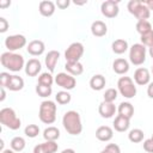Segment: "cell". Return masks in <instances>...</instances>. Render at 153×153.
<instances>
[{
    "label": "cell",
    "mask_w": 153,
    "mask_h": 153,
    "mask_svg": "<svg viewBox=\"0 0 153 153\" xmlns=\"http://www.w3.org/2000/svg\"><path fill=\"white\" fill-rule=\"evenodd\" d=\"M62 124L66 131L71 135H79L82 131V123L78 111L69 110L62 117Z\"/></svg>",
    "instance_id": "cell-1"
},
{
    "label": "cell",
    "mask_w": 153,
    "mask_h": 153,
    "mask_svg": "<svg viewBox=\"0 0 153 153\" xmlns=\"http://www.w3.org/2000/svg\"><path fill=\"white\" fill-rule=\"evenodd\" d=\"M0 62L2 67L11 72H19L23 68H25V61L23 55L16 54L12 51H5L0 56Z\"/></svg>",
    "instance_id": "cell-2"
},
{
    "label": "cell",
    "mask_w": 153,
    "mask_h": 153,
    "mask_svg": "<svg viewBox=\"0 0 153 153\" xmlns=\"http://www.w3.org/2000/svg\"><path fill=\"white\" fill-rule=\"evenodd\" d=\"M56 104L53 100H43L39 105V111L38 116L41 122L45 124H51L56 120Z\"/></svg>",
    "instance_id": "cell-3"
},
{
    "label": "cell",
    "mask_w": 153,
    "mask_h": 153,
    "mask_svg": "<svg viewBox=\"0 0 153 153\" xmlns=\"http://www.w3.org/2000/svg\"><path fill=\"white\" fill-rule=\"evenodd\" d=\"M0 122L11 130H17L22 126L20 118L17 116L16 111L12 108H2L0 110Z\"/></svg>",
    "instance_id": "cell-4"
},
{
    "label": "cell",
    "mask_w": 153,
    "mask_h": 153,
    "mask_svg": "<svg viewBox=\"0 0 153 153\" xmlns=\"http://www.w3.org/2000/svg\"><path fill=\"white\" fill-rule=\"evenodd\" d=\"M130 14H133L137 20H147L151 16V11L141 0H130L127 5Z\"/></svg>",
    "instance_id": "cell-5"
},
{
    "label": "cell",
    "mask_w": 153,
    "mask_h": 153,
    "mask_svg": "<svg viewBox=\"0 0 153 153\" xmlns=\"http://www.w3.org/2000/svg\"><path fill=\"white\" fill-rule=\"evenodd\" d=\"M117 91L124 98H134L136 96V86L131 78L129 76H121L117 81Z\"/></svg>",
    "instance_id": "cell-6"
},
{
    "label": "cell",
    "mask_w": 153,
    "mask_h": 153,
    "mask_svg": "<svg viewBox=\"0 0 153 153\" xmlns=\"http://www.w3.org/2000/svg\"><path fill=\"white\" fill-rule=\"evenodd\" d=\"M147 49L141 43H135L129 48V60L135 66H141L146 61Z\"/></svg>",
    "instance_id": "cell-7"
},
{
    "label": "cell",
    "mask_w": 153,
    "mask_h": 153,
    "mask_svg": "<svg viewBox=\"0 0 153 153\" xmlns=\"http://www.w3.org/2000/svg\"><path fill=\"white\" fill-rule=\"evenodd\" d=\"M84 50H85L84 49V45L80 42H74V43L69 44V47L65 51L66 62H69V63L79 62V60L84 55Z\"/></svg>",
    "instance_id": "cell-8"
},
{
    "label": "cell",
    "mask_w": 153,
    "mask_h": 153,
    "mask_svg": "<svg viewBox=\"0 0 153 153\" xmlns=\"http://www.w3.org/2000/svg\"><path fill=\"white\" fill-rule=\"evenodd\" d=\"M26 45V37L24 35H11L5 38V47L8 49V51H14L24 48Z\"/></svg>",
    "instance_id": "cell-9"
},
{
    "label": "cell",
    "mask_w": 153,
    "mask_h": 153,
    "mask_svg": "<svg viewBox=\"0 0 153 153\" xmlns=\"http://www.w3.org/2000/svg\"><path fill=\"white\" fill-rule=\"evenodd\" d=\"M55 82L57 86L62 87L63 90L66 91H69V90H73L76 85V80L73 75L68 74V73H57V75L55 76Z\"/></svg>",
    "instance_id": "cell-10"
},
{
    "label": "cell",
    "mask_w": 153,
    "mask_h": 153,
    "mask_svg": "<svg viewBox=\"0 0 153 153\" xmlns=\"http://www.w3.org/2000/svg\"><path fill=\"white\" fill-rule=\"evenodd\" d=\"M100 12L106 18H115V17H117V14L120 12L118 2L115 1V0H106V1L102 2Z\"/></svg>",
    "instance_id": "cell-11"
},
{
    "label": "cell",
    "mask_w": 153,
    "mask_h": 153,
    "mask_svg": "<svg viewBox=\"0 0 153 153\" xmlns=\"http://www.w3.org/2000/svg\"><path fill=\"white\" fill-rule=\"evenodd\" d=\"M134 81L137 85H148L151 82V74L149 71L145 67H139L135 72H134Z\"/></svg>",
    "instance_id": "cell-12"
},
{
    "label": "cell",
    "mask_w": 153,
    "mask_h": 153,
    "mask_svg": "<svg viewBox=\"0 0 153 153\" xmlns=\"http://www.w3.org/2000/svg\"><path fill=\"white\" fill-rule=\"evenodd\" d=\"M116 111H117V108L115 106L114 103H108L103 100L98 106V112L103 118H111Z\"/></svg>",
    "instance_id": "cell-13"
},
{
    "label": "cell",
    "mask_w": 153,
    "mask_h": 153,
    "mask_svg": "<svg viewBox=\"0 0 153 153\" xmlns=\"http://www.w3.org/2000/svg\"><path fill=\"white\" fill-rule=\"evenodd\" d=\"M26 50L32 56H39V55H42L44 53L45 45L41 39H33V41L29 42V44L26 47Z\"/></svg>",
    "instance_id": "cell-14"
},
{
    "label": "cell",
    "mask_w": 153,
    "mask_h": 153,
    "mask_svg": "<svg viewBox=\"0 0 153 153\" xmlns=\"http://www.w3.org/2000/svg\"><path fill=\"white\" fill-rule=\"evenodd\" d=\"M42 69V65L38 59H30L25 63V73L29 76H36Z\"/></svg>",
    "instance_id": "cell-15"
},
{
    "label": "cell",
    "mask_w": 153,
    "mask_h": 153,
    "mask_svg": "<svg viewBox=\"0 0 153 153\" xmlns=\"http://www.w3.org/2000/svg\"><path fill=\"white\" fill-rule=\"evenodd\" d=\"M112 136H114V130L109 126H100L96 130V137L99 141L108 142V141H110L112 139Z\"/></svg>",
    "instance_id": "cell-16"
},
{
    "label": "cell",
    "mask_w": 153,
    "mask_h": 153,
    "mask_svg": "<svg viewBox=\"0 0 153 153\" xmlns=\"http://www.w3.org/2000/svg\"><path fill=\"white\" fill-rule=\"evenodd\" d=\"M59 146L55 141H45L43 143H38L33 148V153H55Z\"/></svg>",
    "instance_id": "cell-17"
},
{
    "label": "cell",
    "mask_w": 153,
    "mask_h": 153,
    "mask_svg": "<svg viewBox=\"0 0 153 153\" xmlns=\"http://www.w3.org/2000/svg\"><path fill=\"white\" fill-rule=\"evenodd\" d=\"M55 7H56V5L53 1L43 0L38 5V11L43 17H51L55 13Z\"/></svg>",
    "instance_id": "cell-18"
},
{
    "label": "cell",
    "mask_w": 153,
    "mask_h": 153,
    "mask_svg": "<svg viewBox=\"0 0 153 153\" xmlns=\"http://www.w3.org/2000/svg\"><path fill=\"white\" fill-rule=\"evenodd\" d=\"M59 57H60V53L57 50H50L45 55V60H44L45 61V66H47V68L49 69L50 73H53L55 71L56 63L59 61Z\"/></svg>",
    "instance_id": "cell-19"
},
{
    "label": "cell",
    "mask_w": 153,
    "mask_h": 153,
    "mask_svg": "<svg viewBox=\"0 0 153 153\" xmlns=\"http://www.w3.org/2000/svg\"><path fill=\"white\" fill-rule=\"evenodd\" d=\"M129 126H130V120L124 117V116H121V115H117L115 121H114V129L116 131H120V133H123V131H127L129 129Z\"/></svg>",
    "instance_id": "cell-20"
},
{
    "label": "cell",
    "mask_w": 153,
    "mask_h": 153,
    "mask_svg": "<svg viewBox=\"0 0 153 153\" xmlns=\"http://www.w3.org/2000/svg\"><path fill=\"white\" fill-rule=\"evenodd\" d=\"M91 32H92V35L96 36V37H103V36H105L106 32H108V26H106V24H105L104 22H102V20H96V22H93L92 25H91Z\"/></svg>",
    "instance_id": "cell-21"
},
{
    "label": "cell",
    "mask_w": 153,
    "mask_h": 153,
    "mask_svg": "<svg viewBox=\"0 0 153 153\" xmlns=\"http://www.w3.org/2000/svg\"><path fill=\"white\" fill-rule=\"evenodd\" d=\"M112 69L116 74H120V75L126 74L129 71V63L126 59H121V57L116 59L112 63Z\"/></svg>",
    "instance_id": "cell-22"
},
{
    "label": "cell",
    "mask_w": 153,
    "mask_h": 153,
    "mask_svg": "<svg viewBox=\"0 0 153 153\" xmlns=\"http://www.w3.org/2000/svg\"><path fill=\"white\" fill-rule=\"evenodd\" d=\"M106 84L105 76H103L102 74H94L91 79H90V87L94 91H100L104 88Z\"/></svg>",
    "instance_id": "cell-23"
},
{
    "label": "cell",
    "mask_w": 153,
    "mask_h": 153,
    "mask_svg": "<svg viewBox=\"0 0 153 153\" xmlns=\"http://www.w3.org/2000/svg\"><path fill=\"white\" fill-rule=\"evenodd\" d=\"M117 111H118V115L124 116V117L130 120L134 115V106L129 102H122V103H120Z\"/></svg>",
    "instance_id": "cell-24"
},
{
    "label": "cell",
    "mask_w": 153,
    "mask_h": 153,
    "mask_svg": "<svg viewBox=\"0 0 153 153\" xmlns=\"http://www.w3.org/2000/svg\"><path fill=\"white\" fill-rule=\"evenodd\" d=\"M65 68H66L67 73L71 74V75H73V76L80 75V74H82V72H84V66H82V63H80V61H79V62H73V63L66 62Z\"/></svg>",
    "instance_id": "cell-25"
},
{
    "label": "cell",
    "mask_w": 153,
    "mask_h": 153,
    "mask_svg": "<svg viewBox=\"0 0 153 153\" xmlns=\"http://www.w3.org/2000/svg\"><path fill=\"white\" fill-rule=\"evenodd\" d=\"M23 87H24V79L19 75H11L10 82H8L6 88L16 92V91H20Z\"/></svg>",
    "instance_id": "cell-26"
},
{
    "label": "cell",
    "mask_w": 153,
    "mask_h": 153,
    "mask_svg": "<svg viewBox=\"0 0 153 153\" xmlns=\"http://www.w3.org/2000/svg\"><path fill=\"white\" fill-rule=\"evenodd\" d=\"M111 48H112V51L117 55H121L123 53H126L128 50V42L126 39H122V38H118V39H115L111 44Z\"/></svg>",
    "instance_id": "cell-27"
},
{
    "label": "cell",
    "mask_w": 153,
    "mask_h": 153,
    "mask_svg": "<svg viewBox=\"0 0 153 153\" xmlns=\"http://www.w3.org/2000/svg\"><path fill=\"white\" fill-rule=\"evenodd\" d=\"M43 137L45 141H56L60 137V130L56 127H48L43 131Z\"/></svg>",
    "instance_id": "cell-28"
},
{
    "label": "cell",
    "mask_w": 153,
    "mask_h": 153,
    "mask_svg": "<svg viewBox=\"0 0 153 153\" xmlns=\"http://www.w3.org/2000/svg\"><path fill=\"white\" fill-rule=\"evenodd\" d=\"M143 136H145L143 130H141L140 128H134V129H131V130L129 131V134H128V139H129V141L133 142V143L141 142V141L143 140Z\"/></svg>",
    "instance_id": "cell-29"
},
{
    "label": "cell",
    "mask_w": 153,
    "mask_h": 153,
    "mask_svg": "<svg viewBox=\"0 0 153 153\" xmlns=\"http://www.w3.org/2000/svg\"><path fill=\"white\" fill-rule=\"evenodd\" d=\"M10 145H11V149H13L14 152H22L25 148V140L22 136H14L11 140Z\"/></svg>",
    "instance_id": "cell-30"
},
{
    "label": "cell",
    "mask_w": 153,
    "mask_h": 153,
    "mask_svg": "<svg viewBox=\"0 0 153 153\" xmlns=\"http://www.w3.org/2000/svg\"><path fill=\"white\" fill-rule=\"evenodd\" d=\"M135 27H136V31L140 33V36L149 32L151 30H153L152 29V24L148 20H137Z\"/></svg>",
    "instance_id": "cell-31"
},
{
    "label": "cell",
    "mask_w": 153,
    "mask_h": 153,
    "mask_svg": "<svg viewBox=\"0 0 153 153\" xmlns=\"http://www.w3.org/2000/svg\"><path fill=\"white\" fill-rule=\"evenodd\" d=\"M55 100H56L59 104L65 105V104H68V103L72 100V96H71L67 91H60V92L56 93Z\"/></svg>",
    "instance_id": "cell-32"
},
{
    "label": "cell",
    "mask_w": 153,
    "mask_h": 153,
    "mask_svg": "<svg viewBox=\"0 0 153 153\" xmlns=\"http://www.w3.org/2000/svg\"><path fill=\"white\" fill-rule=\"evenodd\" d=\"M55 81V79L53 78L51 73H42L39 76H38V82L37 84H41V85H45V86H51L53 82Z\"/></svg>",
    "instance_id": "cell-33"
},
{
    "label": "cell",
    "mask_w": 153,
    "mask_h": 153,
    "mask_svg": "<svg viewBox=\"0 0 153 153\" xmlns=\"http://www.w3.org/2000/svg\"><path fill=\"white\" fill-rule=\"evenodd\" d=\"M53 92V88L51 86H45V85H41V84H37L36 86V93L39 96V97H49Z\"/></svg>",
    "instance_id": "cell-34"
},
{
    "label": "cell",
    "mask_w": 153,
    "mask_h": 153,
    "mask_svg": "<svg viewBox=\"0 0 153 153\" xmlns=\"http://www.w3.org/2000/svg\"><path fill=\"white\" fill-rule=\"evenodd\" d=\"M24 134H25L27 137L33 139V137H36V136L39 134V127H38L37 124H29V126L25 127Z\"/></svg>",
    "instance_id": "cell-35"
},
{
    "label": "cell",
    "mask_w": 153,
    "mask_h": 153,
    "mask_svg": "<svg viewBox=\"0 0 153 153\" xmlns=\"http://www.w3.org/2000/svg\"><path fill=\"white\" fill-rule=\"evenodd\" d=\"M118 96V91L115 90V88H108L104 93V102H108V103H114L116 100Z\"/></svg>",
    "instance_id": "cell-36"
},
{
    "label": "cell",
    "mask_w": 153,
    "mask_h": 153,
    "mask_svg": "<svg viewBox=\"0 0 153 153\" xmlns=\"http://www.w3.org/2000/svg\"><path fill=\"white\" fill-rule=\"evenodd\" d=\"M141 44H143L145 47H148L151 48L153 45V30H151L149 32L145 33V35H141Z\"/></svg>",
    "instance_id": "cell-37"
},
{
    "label": "cell",
    "mask_w": 153,
    "mask_h": 153,
    "mask_svg": "<svg viewBox=\"0 0 153 153\" xmlns=\"http://www.w3.org/2000/svg\"><path fill=\"white\" fill-rule=\"evenodd\" d=\"M100 153H121V148L116 143H109L105 146L104 149L100 151Z\"/></svg>",
    "instance_id": "cell-38"
},
{
    "label": "cell",
    "mask_w": 153,
    "mask_h": 153,
    "mask_svg": "<svg viewBox=\"0 0 153 153\" xmlns=\"http://www.w3.org/2000/svg\"><path fill=\"white\" fill-rule=\"evenodd\" d=\"M10 79H11V74L7 73V72H1L0 73V86L1 87H7L8 82H10Z\"/></svg>",
    "instance_id": "cell-39"
},
{
    "label": "cell",
    "mask_w": 153,
    "mask_h": 153,
    "mask_svg": "<svg viewBox=\"0 0 153 153\" xmlns=\"http://www.w3.org/2000/svg\"><path fill=\"white\" fill-rule=\"evenodd\" d=\"M143 146V149L147 152V153H153V140L152 139H147L143 141L142 143Z\"/></svg>",
    "instance_id": "cell-40"
},
{
    "label": "cell",
    "mask_w": 153,
    "mask_h": 153,
    "mask_svg": "<svg viewBox=\"0 0 153 153\" xmlns=\"http://www.w3.org/2000/svg\"><path fill=\"white\" fill-rule=\"evenodd\" d=\"M8 22L4 18V17H1L0 18V32L1 33H4V32H6L7 31V29H8Z\"/></svg>",
    "instance_id": "cell-41"
},
{
    "label": "cell",
    "mask_w": 153,
    "mask_h": 153,
    "mask_svg": "<svg viewBox=\"0 0 153 153\" xmlns=\"http://www.w3.org/2000/svg\"><path fill=\"white\" fill-rule=\"evenodd\" d=\"M69 0H57L56 2H55V5L59 7V8H61V10H65V8H67L68 6H69Z\"/></svg>",
    "instance_id": "cell-42"
},
{
    "label": "cell",
    "mask_w": 153,
    "mask_h": 153,
    "mask_svg": "<svg viewBox=\"0 0 153 153\" xmlns=\"http://www.w3.org/2000/svg\"><path fill=\"white\" fill-rule=\"evenodd\" d=\"M147 96L153 99V81L149 82L148 86H147Z\"/></svg>",
    "instance_id": "cell-43"
},
{
    "label": "cell",
    "mask_w": 153,
    "mask_h": 153,
    "mask_svg": "<svg viewBox=\"0 0 153 153\" xmlns=\"http://www.w3.org/2000/svg\"><path fill=\"white\" fill-rule=\"evenodd\" d=\"M10 5H11V1L10 0H1L0 1V7L1 8H5V7L10 6Z\"/></svg>",
    "instance_id": "cell-44"
},
{
    "label": "cell",
    "mask_w": 153,
    "mask_h": 153,
    "mask_svg": "<svg viewBox=\"0 0 153 153\" xmlns=\"http://www.w3.org/2000/svg\"><path fill=\"white\" fill-rule=\"evenodd\" d=\"M143 4L148 7L149 11H153V0H146V1H143Z\"/></svg>",
    "instance_id": "cell-45"
},
{
    "label": "cell",
    "mask_w": 153,
    "mask_h": 153,
    "mask_svg": "<svg viewBox=\"0 0 153 153\" xmlns=\"http://www.w3.org/2000/svg\"><path fill=\"white\" fill-rule=\"evenodd\" d=\"M0 92H1V96H0V102H4V100H5V98H6L5 87H1V86H0Z\"/></svg>",
    "instance_id": "cell-46"
},
{
    "label": "cell",
    "mask_w": 153,
    "mask_h": 153,
    "mask_svg": "<svg viewBox=\"0 0 153 153\" xmlns=\"http://www.w3.org/2000/svg\"><path fill=\"white\" fill-rule=\"evenodd\" d=\"M61 153H75V151H74L73 148H66V149H63Z\"/></svg>",
    "instance_id": "cell-47"
},
{
    "label": "cell",
    "mask_w": 153,
    "mask_h": 153,
    "mask_svg": "<svg viewBox=\"0 0 153 153\" xmlns=\"http://www.w3.org/2000/svg\"><path fill=\"white\" fill-rule=\"evenodd\" d=\"M1 153H14V151L13 149H10V148H6V149H2Z\"/></svg>",
    "instance_id": "cell-48"
},
{
    "label": "cell",
    "mask_w": 153,
    "mask_h": 153,
    "mask_svg": "<svg viewBox=\"0 0 153 153\" xmlns=\"http://www.w3.org/2000/svg\"><path fill=\"white\" fill-rule=\"evenodd\" d=\"M148 54H149V56L153 59V45H152L151 48H148Z\"/></svg>",
    "instance_id": "cell-49"
},
{
    "label": "cell",
    "mask_w": 153,
    "mask_h": 153,
    "mask_svg": "<svg viewBox=\"0 0 153 153\" xmlns=\"http://www.w3.org/2000/svg\"><path fill=\"white\" fill-rule=\"evenodd\" d=\"M152 74H153V66H152Z\"/></svg>",
    "instance_id": "cell-50"
},
{
    "label": "cell",
    "mask_w": 153,
    "mask_h": 153,
    "mask_svg": "<svg viewBox=\"0 0 153 153\" xmlns=\"http://www.w3.org/2000/svg\"><path fill=\"white\" fill-rule=\"evenodd\" d=\"M151 139H152V140H153V134H152V137H151Z\"/></svg>",
    "instance_id": "cell-51"
}]
</instances>
